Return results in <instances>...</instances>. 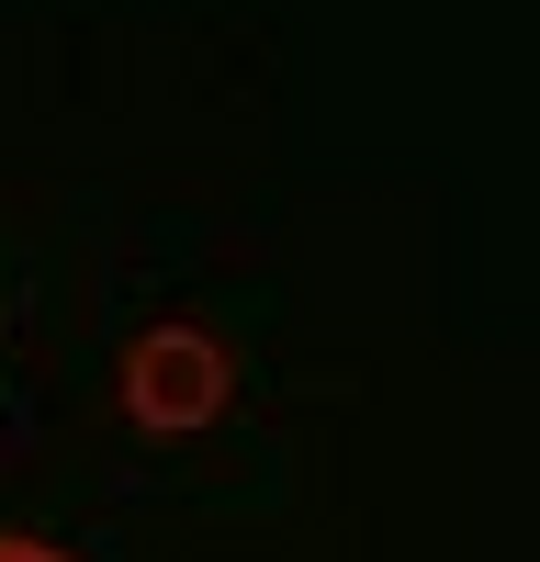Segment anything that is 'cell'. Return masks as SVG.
<instances>
[{"mask_svg":"<svg viewBox=\"0 0 540 562\" xmlns=\"http://www.w3.org/2000/svg\"><path fill=\"white\" fill-rule=\"evenodd\" d=\"M124 405H135V428H203L225 405V349L203 326H147L124 349Z\"/></svg>","mask_w":540,"mask_h":562,"instance_id":"1","label":"cell"},{"mask_svg":"<svg viewBox=\"0 0 540 562\" xmlns=\"http://www.w3.org/2000/svg\"><path fill=\"white\" fill-rule=\"evenodd\" d=\"M0 562H68L57 540H23V529H0Z\"/></svg>","mask_w":540,"mask_h":562,"instance_id":"2","label":"cell"}]
</instances>
